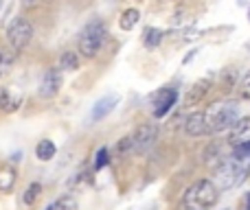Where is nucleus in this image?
I'll list each match as a JSON object with an SVG mask.
<instances>
[{
	"instance_id": "f257e3e1",
	"label": "nucleus",
	"mask_w": 250,
	"mask_h": 210,
	"mask_svg": "<svg viewBox=\"0 0 250 210\" xmlns=\"http://www.w3.org/2000/svg\"><path fill=\"white\" fill-rule=\"evenodd\" d=\"M220 199V189L215 186V182L202 177L195 180L189 189L182 195V208L185 210H211Z\"/></svg>"
},
{
	"instance_id": "f03ea898",
	"label": "nucleus",
	"mask_w": 250,
	"mask_h": 210,
	"mask_svg": "<svg viewBox=\"0 0 250 210\" xmlns=\"http://www.w3.org/2000/svg\"><path fill=\"white\" fill-rule=\"evenodd\" d=\"M105 35H108V29L101 20H92L83 26L82 35H79V53L86 59H95L99 55V51L104 48Z\"/></svg>"
},
{
	"instance_id": "7ed1b4c3",
	"label": "nucleus",
	"mask_w": 250,
	"mask_h": 210,
	"mask_svg": "<svg viewBox=\"0 0 250 210\" xmlns=\"http://www.w3.org/2000/svg\"><path fill=\"white\" fill-rule=\"evenodd\" d=\"M207 116L211 134H222L233 129V125L239 120V107L235 103H215L207 110Z\"/></svg>"
},
{
	"instance_id": "20e7f679",
	"label": "nucleus",
	"mask_w": 250,
	"mask_h": 210,
	"mask_svg": "<svg viewBox=\"0 0 250 210\" xmlns=\"http://www.w3.org/2000/svg\"><path fill=\"white\" fill-rule=\"evenodd\" d=\"M4 35H7L9 48H11L13 53H18V51H22V48L29 46V42L33 39V24H31L26 18L18 16L9 22L7 33Z\"/></svg>"
},
{
	"instance_id": "39448f33",
	"label": "nucleus",
	"mask_w": 250,
	"mask_h": 210,
	"mask_svg": "<svg viewBox=\"0 0 250 210\" xmlns=\"http://www.w3.org/2000/svg\"><path fill=\"white\" fill-rule=\"evenodd\" d=\"M246 175V167L244 162H237V160H229V162L220 164L215 169V186L220 191L233 189L235 184H239V180Z\"/></svg>"
},
{
	"instance_id": "423d86ee",
	"label": "nucleus",
	"mask_w": 250,
	"mask_h": 210,
	"mask_svg": "<svg viewBox=\"0 0 250 210\" xmlns=\"http://www.w3.org/2000/svg\"><path fill=\"white\" fill-rule=\"evenodd\" d=\"M178 90L176 88H160L158 92L151 95V114L154 118H165L169 112L173 110V105L178 103Z\"/></svg>"
},
{
	"instance_id": "0eeeda50",
	"label": "nucleus",
	"mask_w": 250,
	"mask_h": 210,
	"mask_svg": "<svg viewBox=\"0 0 250 210\" xmlns=\"http://www.w3.org/2000/svg\"><path fill=\"white\" fill-rule=\"evenodd\" d=\"M134 138V153H145L147 149H151L158 138V125L156 123H143L136 132L132 134Z\"/></svg>"
},
{
	"instance_id": "6e6552de",
	"label": "nucleus",
	"mask_w": 250,
	"mask_h": 210,
	"mask_svg": "<svg viewBox=\"0 0 250 210\" xmlns=\"http://www.w3.org/2000/svg\"><path fill=\"white\" fill-rule=\"evenodd\" d=\"M211 88H213V79L211 77L198 79V81H195L193 86L187 90L185 99H182V107H195V105H200L204 99H207L208 92H211Z\"/></svg>"
},
{
	"instance_id": "1a4fd4ad",
	"label": "nucleus",
	"mask_w": 250,
	"mask_h": 210,
	"mask_svg": "<svg viewBox=\"0 0 250 210\" xmlns=\"http://www.w3.org/2000/svg\"><path fill=\"white\" fill-rule=\"evenodd\" d=\"M62 90V70L60 68H51L44 73L42 81H40V96L42 99H53L57 96Z\"/></svg>"
},
{
	"instance_id": "9d476101",
	"label": "nucleus",
	"mask_w": 250,
	"mask_h": 210,
	"mask_svg": "<svg viewBox=\"0 0 250 210\" xmlns=\"http://www.w3.org/2000/svg\"><path fill=\"white\" fill-rule=\"evenodd\" d=\"M185 132L189 134V136H193V138H200V136H207V134H211V129H208L207 110H198V112H193V114L187 116Z\"/></svg>"
},
{
	"instance_id": "9b49d317",
	"label": "nucleus",
	"mask_w": 250,
	"mask_h": 210,
	"mask_svg": "<svg viewBox=\"0 0 250 210\" xmlns=\"http://www.w3.org/2000/svg\"><path fill=\"white\" fill-rule=\"evenodd\" d=\"M250 142V116H239V120L233 125L229 136V145L230 147H239Z\"/></svg>"
},
{
	"instance_id": "f8f14e48",
	"label": "nucleus",
	"mask_w": 250,
	"mask_h": 210,
	"mask_svg": "<svg viewBox=\"0 0 250 210\" xmlns=\"http://www.w3.org/2000/svg\"><path fill=\"white\" fill-rule=\"evenodd\" d=\"M117 105H119V95H108V96H104V99H99L90 110V120L92 123L104 120Z\"/></svg>"
},
{
	"instance_id": "ddd939ff",
	"label": "nucleus",
	"mask_w": 250,
	"mask_h": 210,
	"mask_svg": "<svg viewBox=\"0 0 250 210\" xmlns=\"http://www.w3.org/2000/svg\"><path fill=\"white\" fill-rule=\"evenodd\" d=\"M18 171L11 164H0V193H11L16 189Z\"/></svg>"
},
{
	"instance_id": "4468645a",
	"label": "nucleus",
	"mask_w": 250,
	"mask_h": 210,
	"mask_svg": "<svg viewBox=\"0 0 250 210\" xmlns=\"http://www.w3.org/2000/svg\"><path fill=\"white\" fill-rule=\"evenodd\" d=\"M22 103V96L16 95L9 88H0V110L2 112H16Z\"/></svg>"
},
{
	"instance_id": "2eb2a0df",
	"label": "nucleus",
	"mask_w": 250,
	"mask_h": 210,
	"mask_svg": "<svg viewBox=\"0 0 250 210\" xmlns=\"http://www.w3.org/2000/svg\"><path fill=\"white\" fill-rule=\"evenodd\" d=\"M57 153V147L53 140H48V138H42V140L38 142V147H35V158L40 160V162H51L53 158H55Z\"/></svg>"
},
{
	"instance_id": "dca6fc26",
	"label": "nucleus",
	"mask_w": 250,
	"mask_h": 210,
	"mask_svg": "<svg viewBox=\"0 0 250 210\" xmlns=\"http://www.w3.org/2000/svg\"><path fill=\"white\" fill-rule=\"evenodd\" d=\"M204 162H207V167L211 169H217L220 164H224V151H222V147L217 145V142H211V145L207 147V151H204Z\"/></svg>"
},
{
	"instance_id": "f3484780",
	"label": "nucleus",
	"mask_w": 250,
	"mask_h": 210,
	"mask_svg": "<svg viewBox=\"0 0 250 210\" xmlns=\"http://www.w3.org/2000/svg\"><path fill=\"white\" fill-rule=\"evenodd\" d=\"M79 66H82V59H79V53L75 51H64L60 57V70H66V73H77Z\"/></svg>"
},
{
	"instance_id": "a211bd4d",
	"label": "nucleus",
	"mask_w": 250,
	"mask_h": 210,
	"mask_svg": "<svg viewBox=\"0 0 250 210\" xmlns=\"http://www.w3.org/2000/svg\"><path fill=\"white\" fill-rule=\"evenodd\" d=\"M138 20H141V11L134 7L125 9V11L121 13V18H119V26H121L123 31H132L134 26L138 24Z\"/></svg>"
},
{
	"instance_id": "6ab92c4d",
	"label": "nucleus",
	"mask_w": 250,
	"mask_h": 210,
	"mask_svg": "<svg viewBox=\"0 0 250 210\" xmlns=\"http://www.w3.org/2000/svg\"><path fill=\"white\" fill-rule=\"evenodd\" d=\"M16 64V53L11 48H0V79L7 77Z\"/></svg>"
},
{
	"instance_id": "aec40b11",
	"label": "nucleus",
	"mask_w": 250,
	"mask_h": 210,
	"mask_svg": "<svg viewBox=\"0 0 250 210\" xmlns=\"http://www.w3.org/2000/svg\"><path fill=\"white\" fill-rule=\"evenodd\" d=\"M163 38H165V31L156 29V26H147V29L143 31V44H145L147 48H156L163 42Z\"/></svg>"
},
{
	"instance_id": "412c9836",
	"label": "nucleus",
	"mask_w": 250,
	"mask_h": 210,
	"mask_svg": "<svg viewBox=\"0 0 250 210\" xmlns=\"http://www.w3.org/2000/svg\"><path fill=\"white\" fill-rule=\"evenodd\" d=\"M40 193H42V184H40V182H33V184L26 186L24 195H22V202H24L26 206H33V204L38 202Z\"/></svg>"
},
{
	"instance_id": "4be33fe9",
	"label": "nucleus",
	"mask_w": 250,
	"mask_h": 210,
	"mask_svg": "<svg viewBox=\"0 0 250 210\" xmlns=\"http://www.w3.org/2000/svg\"><path fill=\"white\" fill-rule=\"evenodd\" d=\"M114 151H117V155H119V158H125V155L134 153V138H132V134H129V136H123L121 140L117 142V147H114Z\"/></svg>"
},
{
	"instance_id": "5701e85b",
	"label": "nucleus",
	"mask_w": 250,
	"mask_h": 210,
	"mask_svg": "<svg viewBox=\"0 0 250 210\" xmlns=\"http://www.w3.org/2000/svg\"><path fill=\"white\" fill-rule=\"evenodd\" d=\"M110 160H112L110 158V149L108 147H101V149L95 153V171H101L104 167H108Z\"/></svg>"
},
{
	"instance_id": "b1692460",
	"label": "nucleus",
	"mask_w": 250,
	"mask_h": 210,
	"mask_svg": "<svg viewBox=\"0 0 250 210\" xmlns=\"http://www.w3.org/2000/svg\"><path fill=\"white\" fill-rule=\"evenodd\" d=\"M53 206H55V210H77V199H75L73 195H64V197H60Z\"/></svg>"
},
{
	"instance_id": "393cba45",
	"label": "nucleus",
	"mask_w": 250,
	"mask_h": 210,
	"mask_svg": "<svg viewBox=\"0 0 250 210\" xmlns=\"http://www.w3.org/2000/svg\"><path fill=\"white\" fill-rule=\"evenodd\" d=\"M233 160H237V162H246L250 158V142L246 145H239V147H233V155H230Z\"/></svg>"
},
{
	"instance_id": "a878e982",
	"label": "nucleus",
	"mask_w": 250,
	"mask_h": 210,
	"mask_svg": "<svg viewBox=\"0 0 250 210\" xmlns=\"http://www.w3.org/2000/svg\"><path fill=\"white\" fill-rule=\"evenodd\" d=\"M239 96H242V99H246V101H250V70L244 75V79H242V86H239Z\"/></svg>"
},
{
	"instance_id": "bb28decb",
	"label": "nucleus",
	"mask_w": 250,
	"mask_h": 210,
	"mask_svg": "<svg viewBox=\"0 0 250 210\" xmlns=\"http://www.w3.org/2000/svg\"><path fill=\"white\" fill-rule=\"evenodd\" d=\"M38 2H40V0H22V4H24V7H35Z\"/></svg>"
},
{
	"instance_id": "cd10ccee",
	"label": "nucleus",
	"mask_w": 250,
	"mask_h": 210,
	"mask_svg": "<svg viewBox=\"0 0 250 210\" xmlns=\"http://www.w3.org/2000/svg\"><path fill=\"white\" fill-rule=\"evenodd\" d=\"M244 204H246V210H250V193H246V197H244Z\"/></svg>"
},
{
	"instance_id": "c85d7f7f",
	"label": "nucleus",
	"mask_w": 250,
	"mask_h": 210,
	"mask_svg": "<svg viewBox=\"0 0 250 210\" xmlns=\"http://www.w3.org/2000/svg\"><path fill=\"white\" fill-rule=\"evenodd\" d=\"M46 210H55V206H53V204H51V206H46Z\"/></svg>"
},
{
	"instance_id": "c756f323",
	"label": "nucleus",
	"mask_w": 250,
	"mask_h": 210,
	"mask_svg": "<svg viewBox=\"0 0 250 210\" xmlns=\"http://www.w3.org/2000/svg\"><path fill=\"white\" fill-rule=\"evenodd\" d=\"M248 20H250V11H248Z\"/></svg>"
},
{
	"instance_id": "7c9ffc66",
	"label": "nucleus",
	"mask_w": 250,
	"mask_h": 210,
	"mask_svg": "<svg viewBox=\"0 0 250 210\" xmlns=\"http://www.w3.org/2000/svg\"><path fill=\"white\" fill-rule=\"evenodd\" d=\"M226 210H233V208H226Z\"/></svg>"
},
{
	"instance_id": "2f4dec72",
	"label": "nucleus",
	"mask_w": 250,
	"mask_h": 210,
	"mask_svg": "<svg viewBox=\"0 0 250 210\" xmlns=\"http://www.w3.org/2000/svg\"><path fill=\"white\" fill-rule=\"evenodd\" d=\"M0 2H2V0H0Z\"/></svg>"
}]
</instances>
